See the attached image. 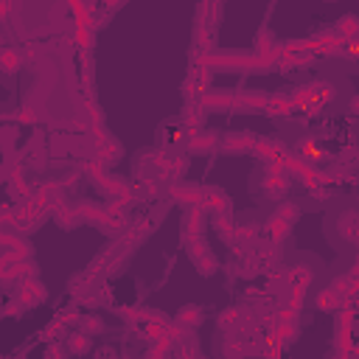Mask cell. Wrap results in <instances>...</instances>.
I'll return each mask as SVG.
<instances>
[{"instance_id": "1", "label": "cell", "mask_w": 359, "mask_h": 359, "mask_svg": "<svg viewBox=\"0 0 359 359\" xmlns=\"http://www.w3.org/2000/svg\"><path fill=\"white\" fill-rule=\"evenodd\" d=\"M0 68L6 70V73L17 70V68H20V53L14 51V48H6V51L0 53Z\"/></svg>"}, {"instance_id": "2", "label": "cell", "mask_w": 359, "mask_h": 359, "mask_svg": "<svg viewBox=\"0 0 359 359\" xmlns=\"http://www.w3.org/2000/svg\"><path fill=\"white\" fill-rule=\"evenodd\" d=\"M40 298H42V289H40V283H34V280L23 283V292H20V300H23V303H37Z\"/></svg>"}, {"instance_id": "3", "label": "cell", "mask_w": 359, "mask_h": 359, "mask_svg": "<svg viewBox=\"0 0 359 359\" xmlns=\"http://www.w3.org/2000/svg\"><path fill=\"white\" fill-rule=\"evenodd\" d=\"M354 222H357V213H345V216H342L340 233L348 239V241H357V228H354Z\"/></svg>"}, {"instance_id": "4", "label": "cell", "mask_w": 359, "mask_h": 359, "mask_svg": "<svg viewBox=\"0 0 359 359\" xmlns=\"http://www.w3.org/2000/svg\"><path fill=\"white\" fill-rule=\"evenodd\" d=\"M199 320H202L199 306H185L183 312H180V323H185V325H197Z\"/></svg>"}, {"instance_id": "5", "label": "cell", "mask_w": 359, "mask_h": 359, "mask_svg": "<svg viewBox=\"0 0 359 359\" xmlns=\"http://www.w3.org/2000/svg\"><path fill=\"white\" fill-rule=\"evenodd\" d=\"M210 146H213V138H210V135H205V138H197V140H194V149H197V152H199V149L208 152Z\"/></svg>"}, {"instance_id": "6", "label": "cell", "mask_w": 359, "mask_h": 359, "mask_svg": "<svg viewBox=\"0 0 359 359\" xmlns=\"http://www.w3.org/2000/svg\"><path fill=\"white\" fill-rule=\"evenodd\" d=\"M278 216H283V219H295V216H298V208H295V205H280Z\"/></svg>"}, {"instance_id": "7", "label": "cell", "mask_w": 359, "mask_h": 359, "mask_svg": "<svg viewBox=\"0 0 359 359\" xmlns=\"http://www.w3.org/2000/svg\"><path fill=\"white\" fill-rule=\"evenodd\" d=\"M70 348H73V351H84V348H87V337H81V334H76V337L70 340Z\"/></svg>"}, {"instance_id": "8", "label": "cell", "mask_w": 359, "mask_h": 359, "mask_svg": "<svg viewBox=\"0 0 359 359\" xmlns=\"http://www.w3.org/2000/svg\"><path fill=\"white\" fill-rule=\"evenodd\" d=\"M250 146V138L247 140H241V138H233V140H228V149H233V152H239V149H247Z\"/></svg>"}, {"instance_id": "9", "label": "cell", "mask_w": 359, "mask_h": 359, "mask_svg": "<svg viewBox=\"0 0 359 359\" xmlns=\"http://www.w3.org/2000/svg\"><path fill=\"white\" fill-rule=\"evenodd\" d=\"M17 118L20 121H26V123H31L34 121V110H31V107H23V110L17 113Z\"/></svg>"}, {"instance_id": "10", "label": "cell", "mask_w": 359, "mask_h": 359, "mask_svg": "<svg viewBox=\"0 0 359 359\" xmlns=\"http://www.w3.org/2000/svg\"><path fill=\"white\" fill-rule=\"evenodd\" d=\"M84 328H87V331H98L101 323H98V320H84Z\"/></svg>"}]
</instances>
